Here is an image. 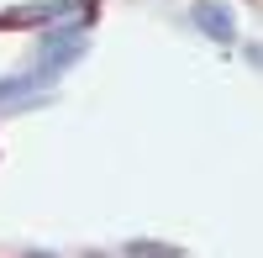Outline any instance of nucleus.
Segmentation results:
<instances>
[{
  "label": "nucleus",
  "instance_id": "f257e3e1",
  "mask_svg": "<svg viewBox=\"0 0 263 258\" xmlns=\"http://www.w3.org/2000/svg\"><path fill=\"white\" fill-rule=\"evenodd\" d=\"M84 53V37L79 32H48V37H42V48H37V74H32V84L37 79H53V74H63V69H69V63Z\"/></svg>",
  "mask_w": 263,
  "mask_h": 258
},
{
  "label": "nucleus",
  "instance_id": "7ed1b4c3",
  "mask_svg": "<svg viewBox=\"0 0 263 258\" xmlns=\"http://www.w3.org/2000/svg\"><path fill=\"white\" fill-rule=\"evenodd\" d=\"M132 253H137V258H179V253H174V248H147V243H137V248H132Z\"/></svg>",
  "mask_w": 263,
  "mask_h": 258
},
{
  "label": "nucleus",
  "instance_id": "f03ea898",
  "mask_svg": "<svg viewBox=\"0 0 263 258\" xmlns=\"http://www.w3.org/2000/svg\"><path fill=\"white\" fill-rule=\"evenodd\" d=\"M190 16H195V27H200L211 42H232L237 37V21H232V11L221 6V0H200Z\"/></svg>",
  "mask_w": 263,
  "mask_h": 258
}]
</instances>
